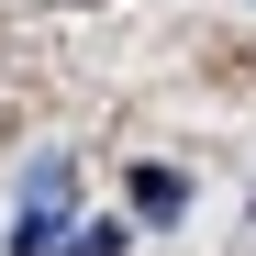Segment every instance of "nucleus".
I'll list each match as a JSON object with an SVG mask.
<instances>
[{
  "instance_id": "obj_1",
  "label": "nucleus",
  "mask_w": 256,
  "mask_h": 256,
  "mask_svg": "<svg viewBox=\"0 0 256 256\" xmlns=\"http://www.w3.org/2000/svg\"><path fill=\"white\" fill-rule=\"evenodd\" d=\"M56 223H67V156L34 167V200H22V223H12V256H45V245H56Z\"/></svg>"
},
{
  "instance_id": "obj_2",
  "label": "nucleus",
  "mask_w": 256,
  "mask_h": 256,
  "mask_svg": "<svg viewBox=\"0 0 256 256\" xmlns=\"http://www.w3.org/2000/svg\"><path fill=\"white\" fill-rule=\"evenodd\" d=\"M134 212H145V223H178V212H190V178H178V167H134Z\"/></svg>"
}]
</instances>
